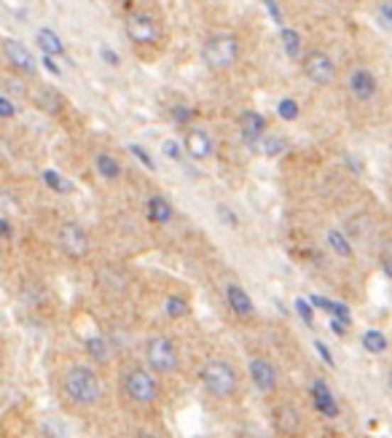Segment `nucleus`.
I'll use <instances>...</instances> for the list:
<instances>
[{"mask_svg":"<svg viewBox=\"0 0 392 438\" xmlns=\"http://www.w3.org/2000/svg\"><path fill=\"white\" fill-rule=\"evenodd\" d=\"M146 215L151 223H170L172 220V205L164 199V196L159 194H153V196H148V202H146Z\"/></svg>","mask_w":392,"mask_h":438,"instance_id":"obj_17","label":"nucleus"},{"mask_svg":"<svg viewBox=\"0 0 392 438\" xmlns=\"http://www.w3.org/2000/svg\"><path fill=\"white\" fill-rule=\"evenodd\" d=\"M263 129H266V119L258 113V110H245L239 116V132L250 148H258L263 140Z\"/></svg>","mask_w":392,"mask_h":438,"instance_id":"obj_12","label":"nucleus"},{"mask_svg":"<svg viewBox=\"0 0 392 438\" xmlns=\"http://www.w3.org/2000/svg\"><path fill=\"white\" fill-rule=\"evenodd\" d=\"M43 65H46V70H49L51 75H60V73H62L60 68H57V65H54V60H51L49 54H43Z\"/></svg>","mask_w":392,"mask_h":438,"instance_id":"obj_42","label":"nucleus"},{"mask_svg":"<svg viewBox=\"0 0 392 438\" xmlns=\"http://www.w3.org/2000/svg\"><path fill=\"white\" fill-rule=\"evenodd\" d=\"M274 425L285 436H298L304 430V417H301V412L295 409L293 403H282L274 412Z\"/></svg>","mask_w":392,"mask_h":438,"instance_id":"obj_14","label":"nucleus"},{"mask_svg":"<svg viewBox=\"0 0 392 438\" xmlns=\"http://www.w3.org/2000/svg\"><path fill=\"white\" fill-rule=\"evenodd\" d=\"M38 105L43 110H49V113H57L62 108V97L51 89V86H43L40 92H38Z\"/></svg>","mask_w":392,"mask_h":438,"instance_id":"obj_26","label":"nucleus"},{"mask_svg":"<svg viewBox=\"0 0 392 438\" xmlns=\"http://www.w3.org/2000/svg\"><path fill=\"white\" fill-rule=\"evenodd\" d=\"M172 119L180 124V127H185V124L194 122V110L185 108V105H175V108H172Z\"/></svg>","mask_w":392,"mask_h":438,"instance_id":"obj_32","label":"nucleus"},{"mask_svg":"<svg viewBox=\"0 0 392 438\" xmlns=\"http://www.w3.org/2000/svg\"><path fill=\"white\" fill-rule=\"evenodd\" d=\"M263 6H266V11H269L274 25H282V22H285V19H282V9L277 6V0H263Z\"/></svg>","mask_w":392,"mask_h":438,"instance_id":"obj_34","label":"nucleus"},{"mask_svg":"<svg viewBox=\"0 0 392 438\" xmlns=\"http://www.w3.org/2000/svg\"><path fill=\"white\" fill-rule=\"evenodd\" d=\"M124 392L137 406H151L159 401V382L143 365H132L124 371Z\"/></svg>","mask_w":392,"mask_h":438,"instance_id":"obj_4","label":"nucleus"},{"mask_svg":"<svg viewBox=\"0 0 392 438\" xmlns=\"http://www.w3.org/2000/svg\"><path fill=\"white\" fill-rule=\"evenodd\" d=\"M226 304L232 309L234 315L239 317H253L256 315V306H253V299L247 296V291L236 282H229L226 285Z\"/></svg>","mask_w":392,"mask_h":438,"instance_id":"obj_15","label":"nucleus"},{"mask_svg":"<svg viewBox=\"0 0 392 438\" xmlns=\"http://www.w3.org/2000/svg\"><path fill=\"white\" fill-rule=\"evenodd\" d=\"M376 75L371 73L368 68H355L352 73H349V92H352V97L357 102H371V100L376 97Z\"/></svg>","mask_w":392,"mask_h":438,"instance_id":"obj_10","label":"nucleus"},{"mask_svg":"<svg viewBox=\"0 0 392 438\" xmlns=\"http://www.w3.org/2000/svg\"><path fill=\"white\" fill-rule=\"evenodd\" d=\"M261 154L269 159H277L285 154V148H288V140L280 137V134H263V140H261Z\"/></svg>","mask_w":392,"mask_h":438,"instance_id":"obj_24","label":"nucleus"},{"mask_svg":"<svg viewBox=\"0 0 392 438\" xmlns=\"http://www.w3.org/2000/svg\"><path fill=\"white\" fill-rule=\"evenodd\" d=\"M57 240H60V247L65 256L70 258H86L89 256V234L81 223H75V220H65L60 226V232H57Z\"/></svg>","mask_w":392,"mask_h":438,"instance_id":"obj_7","label":"nucleus"},{"mask_svg":"<svg viewBox=\"0 0 392 438\" xmlns=\"http://www.w3.org/2000/svg\"><path fill=\"white\" fill-rule=\"evenodd\" d=\"M94 170H97L99 178H105V181H119L121 178V164H119V159L108 154V151H99L97 156H94Z\"/></svg>","mask_w":392,"mask_h":438,"instance_id":"obj_18","label":"nucleus"},{"mask_svg":"<svg viewBox=\"0 0 392 438\" xmlns=\"http://www.w3.org/2000/svg\"><path fill=\"white\" fill-rule=\"evenodd\" d=\"M301 62H304V73H307V78L312 84H317V86L333 84V78H336V65H333V60L325 51H309Z\"/></svg>","mask_w":392,"mask_h":438,"instance_id":"obj_8","label":"nucleus"},{"mask_svg":"<svg viewBox=\"0 0 392 438\" xmlns=\"http://www.w3.org/2000/svg\"><path fill=\"white\" fill-rule=\"evenodd\" d=\"M62 388L75 406H84V409L97 406L99 398H102V382H99L97 371L89 368V365H70L65 371Z\"/></svg>","mask_w":392,"mask_h":438,"instance_id":"obj_1","label":"nucleus"},{"mask_svg":"<svg viewBox=\"0 0 392 438\" xmlns=\"http://www.w3.org/2000/svg\"><path fill=\"white\" fill-rule=\"evenodd\" d=\"M3 54H6V60L11 62L13 70H19V73H36V60H33V54L27 49L22 41H16V38H6L3 41Z\"/></svg>","mask_w":392,"mask_h":438,"instance_id":"obj_9","label":"nucleus"},{"mask_svg":"<svg viewBox=\"0 0 392 438\" xmlns=\"http://www.w3.org/2000/svg\"><path fill=\"white\" fill-rule=\"evenodd\" d=\"M312 306L315 304H312L309 299H298V301H295V312L304 317V323H307V326L315 323V309H312Z\"/></svg>","mask_w":392,"mask_h":438,"instance_id":"obj_31","label":"nucleus"},{"mask_svg":"<svg viewBox=\"0 0 392 438\" xmlns=\"http://www.w3.org/2000/svg\"><path fill=\"white\" fill-rule=\"evenodd\" d=\"M312 403H315V409H317L322 417H328V420H336V417L342 414L336 395L331 392L328 382H322V379H315V382H312Z\"/></svg>","mask_w":392,"mask_h":438,"instance_id":"obj_11","label":"nucleus"},{"mask_svg":"<svg viewBox=\"0 0 392 438\" xmlns=\"http://www.w3.org/2000/svg\"><path fill=\"white\" fill-rule=\"evenodd\" d=\"M161 151H164V156L180 159V143H178V140H164V146H161Z\"/></svg>","mask_w":392,"mask_h":438,"instance_id":"obj_38","label":"nucleus"},{"mask_svg":"<svg viewBox=\"0 0 392 438\" xmlns=\"http://www.w3.org/2000/svg\"><path fill=\"white\" fill-rule=\"evenodd\" d=\"M9 92H16V95H25V86H19V81H6V92L3 95H9Z\"/></svg>","mask_w":392,"mask_h":438,"instance_id":"obj_40","label":"nucleus"},{"mask_svg":"<svg viewBox=\"0 0 392 438\" xmlns=\"http://www.w3.org/2000/svg\"><path fill=\"white\" fill-rule=\"evenodd\" d=\"M129 151H132V154H135V156L140 159L143 164H146L148 170H156V164H153V159H151V154H146V151H143V146H129Z\"/></svg>","mask_w":392,"mask_h":438,"instance_id":"obj_35","label":"nucleus"},{"mask_svg":"<svg viewBox=\"0 0 392 438\" xmlns=\"http://www.w3.org/2000/svg\"><path fill=\"white\" fill-rule=\"evenodd\" d=\"M202 60L212 70H229L239 60V41L232 33H212L202 46Z\"/></svg>","mask_w":392,"mask_h":438,"instance_id":"obj_3","label":"nucleus"},{"mask_svg":"<svg viewBox=\"0 0 392 438\" xmlns=\"http://www.w3.org/2000/svg\"><path fill=\"white\" fill-rule=\"evenodd\" d=\"M315 350H317V355L325 360V363L331 365V368H336V360H333V355H331V350H328V344H322V341H315Z\"/></svg>","mask_w":392,"mask_h":438,"instance_id":"obj_36","label":"nucleus"},{"mask_svg":"<svg viewBox=\"0 0 392 438\" xmlns=\"http://www.w3.org/2000/svg\"><path fill=\"white\" fill-rule=\"evenodd\" d=\"M298 113H301V105H298L293 97L280 100V105H277V116H280V119H285V122H295Z\"/></svg>","mask_w":392,"mask_h":438,"instance_id":"obj_29","label":"nucleus"},{"mask_svg":"<svg viewBox=\"0 0 392 438\" xmlns=\"http://www.w3.org/2000/svg\"><path fill=\"white\" fill-rule=\"evenodd\" d=\"M312 304L317 306V309H322V312H328V315H333L336 320H344L347 326L352 323V317H349V306L342 304V301H331V299H322V296H312L309 299Z\"/></svg>","mask_w":392,"mask_h":438,"instance_id":"obj_20","label":"nucleus"},{"mask_svg":"<svg viewBox=\"0 0 392 438\" xmlns=\"http://www.w3.org/2000/svg\"><path fill=\"white\" fill-rule=\"evenodd\" d=\"M247 371H250L253 385H256L261 392H271V390L277 388V368H274L266 358H253L250 365H247Z\"/></svg>","mask_w":392,"mask_h":438,"instance_id":"obj_13","label":"nucleus"},{"mask_svg":"<svg viewBox=\"0 0 392 438\" xmlns=\"http://www.w3.org/2000/svg\"><path fill=\"white\" fill-rule=\"evenodd\" d=\"M381 269H384V274L392 280V256H384V261H381Z\"/></svg>","mask_w":392,"mask_h":438,"instance_id":"obj_43","label":"nucleus"},{"mask_svg":"<svg viewBox=\"0 0 392 438\" xmlns=\"http://www.w3.org/2000/svg\"><path fill=\"white\" fill-rule=\"evenodd\" d=\"M164 312H167V317H185L188 312H191V306H188V301H185L183 296H170L167 301H164Z\"/></svg>","mask_w":392,"mask_h":438,"instance_id":"obj_27","label":"nucleus"},{"mask_svg":"<svg viewBox=\"0 0 392 438\" xmlns=\"http://www.w3.org/2000/svg\"><path fill=\"white\" fill-rule=\"evenodd\" d=\"M135 438H159V436H153V433H137Z\"/></svg>","mask_w":392,"mask_h":438,"instance_id":"obj_44","label":"nucleus"},{"mask_svg":"<svg viewBox=\"0 0 392 438\" xmlns=\"http://www.w3.org/2000/svg\"><path fill=\"white\" fill-rule=\"evenodd\" d=\"M86 347V355L94 360V363H108L111 360V350H108V341L102 339V336H89L84 341Z\"/></svg>","mask_w":392,"mask_h":438,"instance_id":"obj_22","label":"nucleus"},{"mask_svg":"<svg viewBox=\"0 0 392 438\" xmlns=\"http://www.w3.org/2000/svg\"><path fill=\"white\" fill-rule=\"evenodd\" d=\"M0 116H3L6 122L16 116V105H13V100L9 97V95H0Z\"/></svg>","mask_w":392,"mask_h":438,"instance_id":"obj_33","label":"nucleus"},{"mask_svg":"<svg viewBox=\"0 0 392 438\" xmlns=\"http://www.w3.org/2000/svg\"><path fill=\"white\" fill-rule=\"evenodd\" d=\"M146 360L156 374L178 371V347L167 336H153L146 347Z\"/></svg>","mask_w":392,"mask_h":438,"instance_id":"obj_6","label":"nucleus"},{"mask_svg":"<svg viewBox=\"0 0 392 438\" xmlns=\"http://www.w3.org/2000/svg\"><path fill=\"white\" fill-rule=\"evenodd\" d=\"M38 46H40V51L43 54H49V57H60V54H65V43H62V38L54 33V30H49V27H43V30H38Z\"/></svg>","mask_w":392,"mask_h":438,"instance_id":"obj_19","label":"nucleus"},{"mask_svg":"<svg viewBox=\"0 0 392 438\" xmlns=\"http://www.w3.org/2000/svg\"><path fill=\"white\" fill-rule=\"evenodd\" d=\"M126 36L129 41H135L137 46H151V43H159L161 38V27L159 19L151 11H129L126 14Z\"/></svg>","mask_w":392,"mask_h":438,"instance_id":"obj_5","label":"nucleus"},{"mask_svg":"<svg viewBox=\"0 0 392 438\" xmlns=\"http://www.w3.org/2000/svg\"><path fill=\"white\" fill-rule=\"evenodd\" d=\"M99 57H102V60L108 62L111 68H119V65H121V60H119V54H116V51H113V49H108V46H99Z\"/></svg>","mask_w":392,"mask_h":438,"instance_id":"obj_37","label":"nucleus"},{"mask_svg":"<svg viewBox=\"0 0 392 438\" xmlns=\"http://www.w3.org/2000/svg\"><path fill=\"white\" fill-rule=\"evenodd\" d=\"M185 151H188V156L191 159H209L212 154V140H209L207 132H202V129H188L185 132Z\"/></svg>","mask_w":392,"mask_h":438,"instance_id":"obj_16","label":"nucleus"},{"mask_svg":"<svg viewBox=\"0 0 392 438\" xmlns=\"http://www.w3.org/2000/svg\"><path fill=\"white\" fill-rule=\"evenodd\" d=\"M376 19H379V25L384 27V30H392V0L379 3V9H376Z\"/></svg>","mask_w":392,"mask_h":438,"instance_id":"obj_30","label":"nucleus"},{"mask_svg":"<svg viewBox=\"0 0 392 438\" xmlns=\"http://www.w3.org/2000/svg\"><path fill=\"white\" fill-rule=\"evenodd\" d=\"M387 382H390V390H392V371H390V377H387Z\"/></svg>","mask_w":392,"mask_h":438,"instance_id":"obj_45","label":"nucleus"},{"mask_svg":"<svg viewBox=\"0 0 392 438\" xmlns=\"http://www.w3.org/2000/svg\"><path fill=\"white\" fill-rule=\"evenodd\" d=\"M199 379H202V385H205V390H207L209 395H215L221 401L234 398V392L239 388V379H236L234 365L229 360H223V358H209L207 363L202 365Z\"/></svg>","mask_w":392,"mask_h":438,"instance_id":"obj_2","label":"nucleus"},{"mask_svg":"<svg viewBox=\"0 0 392 438\" xmlns=\"http://www.w3.org/2000/svg\"><path fill=\"white\" fill-rule=\"evenodd\" d=\"M280 43L290 60H301V43H304V41H301V33H298V30H293V27H282Z\"/></svg>","mask_w":392,"mask_h":438,"instance_id":"obj_21","label":"nucleus"},{"mask_svg":"<svg viewBox=\"0 0 392 438\" xmlns=\"http://www.w3.org/2000/svg\"><path fill=\"white\" fill-rule=\"evenodd\" d=\"M40 181L49 186L54 194H65V191H70V186H67V181H62L60 172L57 170H43L40 172Z\"/></svg>","mask_w":392,"mask_h":438,"instance_id":"obj_28","label":"nucleus"},{"mask_svg":"<svg viewBox=\"0 0 392 438\" xmlns=\"http://www.w3.org/2000/svg\"><path fill=\"white\" fill-rule=\"evenodd\" d=\"M347 328H349V326H347L344 320H336V317L331 320V331L336 333V336H347Z\"/></svg>","mask_w":392,"mask_h":438,"instance_id":"obj_39","label":"nucleus"},{"mask_svg":"<svg viewBox=\"0 0 392 438\" xmlns=\"http://www.w3.org/2000/svg\"><path fill=\"white\" fill-rule=\"evenodd\" d=\"M0 229H3V237H6V240H11V237H13L11 220L6 218V215H3V218H0Z\"/></svg>","mask_w":392,"mask_h":438,"instance_id":"obj_41","label":"nucleus"},{"mask_svg":"<svg viewBox=\"0 0 392 438\" xmlns=\"http://www.w3.org/2000/svg\"><path fill=\"white\" fill-rule=\"evenodd\" d=\"M325 240H328V247H331L336 256L352 258V242L347 240V234H344V232H339V229H328Z\"/></svg>","mask_w":392,"mask_h":438,"instance_id":"obj_23","label":"nucleus"},{"mask_svg":"<svg viewBox=\"0 0 392 438\" xmlns=\"http://www.w3.org/2000/svg\"><path fill=\"white\" fill-rule=\"evenodd\" d=\"M363 347H366L371 355H381L387 350V336L376 328L366 331V333H363Z\"/></svg>","mask_w":392,"mask_h":438,"instance_id":"obj_25","label":"nucleus"}]
</instances>
